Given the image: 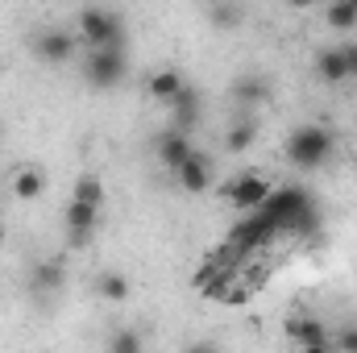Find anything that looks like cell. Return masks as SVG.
Listing matches in <instances>:
<instances>
[{
    "mask_svg": "<svg viewBox=\"0 0 357 353\" xmlns=\"http://www.w3.org/2000/svg\"><path fill=\"white\" fill-rule=\"evenodd\" d=\"M328 154H333V133H328L324 125H299V129L287 137V158H291V167H299V171H312V167L328 163Z\"/></svg>",
    "mask_w": 357,
    "mask_h": 353,
    "instance_id": "6da1fadb",
    "label": "cell"
},
{
    "mask_svg": "<svg viewBox=\"0 0 357 353\" xmlns=\"http://www.w3.org/2000/svg\"><path fill=\"white\" fill-rule=\"evenodd\" d=\"M270 191H274V183H270L262 171H245V175H237V179L225 183V200H229L237 212H258L270 200Z\"/></svg>",
    "mask_w": 357,
    "mask_h": 353,
    "instance_id": "7a4b0ae2",
    "label": "cell"
},
{
    "mask_svg": "<svg viewBox=\"0 0 357 353\" xmlns=\"http://www.w3.org/2000/svg\"><path fill=\"white\" fill-rule=\"evenodd\" d=\"M84 71H88V80L96 88L121 84V80H125V46H91Z\"/></svg>",
    "mask_w": 357,
    "mask_h": 353,
    "instance_id": "3957f363",
    "label": "cell"
},
{
    "mask_svg": "<svg viewBox=\"0 0 357 353\" xmlns=\"http://www.w3.org/2000/svg\"><path fill=\"white\" fill-rule=\"evenodd\" d=\"M79 38L88 46H121V21L104 8H84L79 13Z\"/></svg>",
    "mask_w": 357,
    "mask_h": 353,
    "instance_id": "277c9868",
    "label": "cell"
},
{
    "mask_svg": "<svg viewBox=\"0 0 357 353\" xmlns=\"http://www.w3.org/2000/svg\"><path fill=\"white\" fill-rule=\"evenodd\" d=\"M175 179H178V187H183L187 195H204L208 183H212V171H208V163H204L199 154H191V158H183V163L175 167Z\"/></svg>",
    "mask_w": 357,
    "mask_h": 353,
    "instance_id": "5b68a950",
    "label": "cell"
},
{
    "mask_svg": "<svg viewBox=\"0 0 357 353\" xmlns=\"http://www.w3.org/2000/svg\"><path fill=\"white\" fill-rule=\"evenodd\" d=\"M287 337H291V345H299V350H328V345H333V337L324 333L320 320H287Z\"/></svg>",
    "mask_w": 357,
    "mask_h": 353,
    "instance_id": "8992f818",
    "label": "cell"
},
{
    "mask_svg": "<svg viewBox=\"0 0 357 353\" xmlns=\"http://www.w3.org/2000/svg\"><path fill=\"white\" fill-rule=\"evenodd\" d=\"M8 187H13V195L17 200H38L42 191H46V171L42 167H17L13 175H8Z\"/></svg>",
    "mask_w": 357,
    "mask_h": 353,
    "instance_id": "52a82bcc",
    "label": "cell"
},
{
    "mask_svg": "<svg viewBox=\"0 0 357 353\" xmlns=\"http://www.w3.org/2000/svg\"><path fill=\"white\" fill-rule=\"evenodd\" d=\"M100 220V204H84V200H71L67 204V229H71V241H84Z\"/></svg>",
    "mask_w": 357,
    "mask_h": 353,
    "instance_id": "ba28073f",
    "label": "cell"
},
{
    "mask_svg": "<svg viewBox=\"0 0 357 353\" xmlns=\"http://www.w3.org/2000/svg\"><path fill=\"white\" fill-rule=\"evenodd\" d=\"M38 54H42L46 63H67V59L75 54V38H71L67 29H50V33L38 38Z\"/></svg>",
    "mask_w": 357,
    "mask_h": 353,
    "instance_id": "9c48e42d",
    "label": "cell"
},
{
    "mask_svg": "<svg viewBox=\"0 0 357 353\" xmlns=\"http://www.w3.org/2000/svg\"><path fill=\"white\" fill-rule=\"evenodd\" d=\"M195 150H191V142H187V129H171L162 142H158V163L167 167V171H175L183 158H191Z\"/></svg>",
    "mask_w": 357,
    "mask_h": 353,
    "instance_id": "30bf717a",
    "label": "cell"
},
{
    "mask_svg": "<svg viewBox=\"0 0 357 353\" xmlns=\"http://www.w3.org/2000/svg\"><path fill=\"white\" fill-rule=\"evenodd\" d=\"M316 75H320L324 84H345V80H349V71H345V50H341V46L320 50V54H316Z\"/></svg>",
    "mask_w": 357,
    "mask_h": 353,
    "instance_id": "8fae6325",
    "label": "cell"
},
{
    "mask_svg": "<svg viewBox=\"0 0 357 353\" xmlns=\"http://www.w3.org/2000/svg\"><path fill=\"white\" fill-rule=\"evenodd\" d=\"M146 91L154 96V100H162V104H171L178 91H183V75H178L175 67H162V71H154L150 80H146Z\"/></svg>",
    "mask_w": 357,
    "mask_h": 353,
    "instance_id": "7c38bea8",
    "label": "cell"
},
{
    "mask_svg": "<svg viewBox=\"0 0 357 353\" xmlns=\"http://www.w3.org/2000/svg\"><path fill=\"white\" fill-rule=\"evenodd\" d=\"M171 108H175V129H191L195 121H199V96L183 84L175 100H171Z\"/></svg>",
    "mask_w": 357,
    "mask_h": 353,
    "instance_id": "4fadbf2b",
    "label": "cell"
},
{
    "mask_svg": "<svg viewBox=\"0 0 357 353\" xmlns=\"http://www.w3.org/2000/svg\"><path fill=\"white\" fill-rule=\"evenodd\" d=\"M71 200H84V204H104V183L96 175H79L71 187Z\"/></svg>",
    "mask_w": 357,
    "mask_h": 353,
    "instance_id": "5bb4252c",
    "label": "cell"
},
{
    "mask_svg": "<svg viewBox=\"0 0 357 353\" xmlns=\"http://www.w3.org/2000/svg\"><path fill=\"white\" fill-rule=\"evenodd\" d=\"M328 25H333V29H354L357 25V4L354 0H333V4H328Z\"/></svg>",
    "mask_w": 357,
    "mask_h": 353,
    "instance_id": "9a60e30c",
    "label": "cell"
},
{
    "mask_svg": "<svg viewBox=\"0 0 357 353\" xmlns=\"http://www.w3.org/2000/svg\"><path fill=\"white\" fill-rule=\"evenodd\" d=\"M100 295L112 299V303L129 299V278H125V274H100Z\"/></svg>",
    "mask_w": 357,
    "mask_h": 353,
    "instance_id": "2e32d148",
    "label": "cell"
},
{
    "mask_svg": "<svg viewBox=\"0 0 357 353\" xmlns=\"http://www.w3.org/2000/svg\"><path fill=\"white\" fill-rule=\"evenodd\" d=\"M254 137H258V133H254V125H245V121H241V125H233V129H229L225 146H229V154H241V150H250V146H254Z\"/></svg>",
    "mask_w": 357,
    "mask_h": 353,
    "instance_id": "e0dca14e",
    "label": "cell"
},
{
    "mask_svg": "<svg viewBox=\"0 0 357 353\" xmlns=\"http://www.w3.org/2000/svg\"><path fill=\"white\" fill-rule=\"evenodd\" d=\"M38 283L54 291V287L63 283V266H59V262H50V266H38Z\"/></svg>",
    "mask_w": 357,
    "mask_h": 353,
    "instance_id": "ac0fdd59",
    "label": "cell"
},
{
    "mask_svg": "<svg viewBox=\"0 0 357 353\" xmlns=\"http://www.w3.org/2000/svg\"><path fill=\"white\" fill-rule=\"evenodd\" d=\"M108 345H112V353H137V350H142V337H133V333H121V337H112Z\"/></svg>",
    "mask_w": 357,
    "mask_h": 353,
    "instance_id": "d6986e66",
    "label": "cell"
},
{
    "mask_svg": "<svg viewBox=\"0 0 357 353\" xmlns=\"http://www.w3.org/2000/svg\"><path fill=\"white\" fill-rule=\"evenodd\" d=\"M333 345H337V350H345V353H357V329H345Z\"/></svg>",
    "mask_w": 357,
    "mask_h": 353,
    "instance_id": "ffe728a7",
    "label": "cell"
},
{
    "mask_svg": "<svg viewBox=\"0 0 357 353\" xmlns=\"http://www.w3.org/2000/svg\"><path fill=\"white\" fill-rule=\"evenodd\" d=\"M345 50V71H349V80H357V46L349 42V46H341Z\"/></svg>",
    "mask_w": 357,
    "mask_h": 353,
    "instance_id": "44dd1931",
    "label": "cell"
},
{
    "mask_svg": "<svg viewBox=\"0 0 357 353\" xmlns=\"http://www.w3.org/2000/svg\"><path fill=\"white\" fill-rule=\"evenodd\" d=\"M287 4H291V8H312L316 0H287Z\"/></svg>",
    "mask_w": 357,
    "mask_h": 353,
    "instance_id": "7402d4cb",
    "label": "cell"
},
{
    "mask_svg": "<svg viewBox=\"0 0 357 353\" xmlns=\"http://www.w3.org/2000/svg\"><path fill=\"white\" fill-rule=\"evenodd\" d=\"M354 4H357V0H354Z\"/></svg>",
    "mask_w": 357,
    "mask_h": 353,
    "instance_id": "603a6c76",
    "label": "cell"
}]
</instances>
